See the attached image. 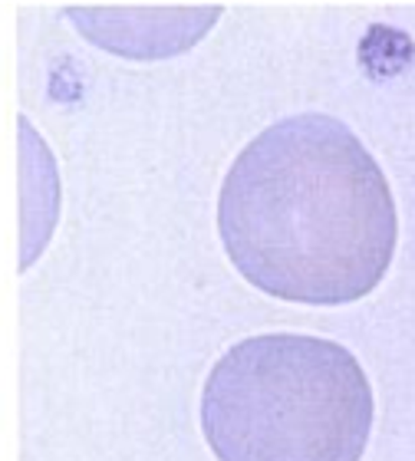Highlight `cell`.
Here are the masks:
<instances>
[{
    "label": "cell",
    "mask_w": 415,
    "mask_h": 461,
    "mask_svg": "<svg viewBox=\"0 0 415 461\" xmlns=\"http://www.w3.org/2000/svg\"><path fill=\"white\" fill-rule=\"evenodd\" d=\"M218 230L248 284L287 303L339 307L386 277L399 240L389 182L347 122L290 115L224 175Z\"/></svg>",
    "instance_id": "obj_1"
},
{
    "label": "cell",
    "mask_w": 415,
    "mask_h": 461,
    "mask_svg": "<svg viewBox=\"0 0 415 461\" xmlns=\"http://www.w3.org/2000/svg\"><path fill=\"white\" fill-rule=\"evenodd\" d=\"M202 432L218 461H359L373 432V385L347 346L264 333L214 363Z\"/></svg>",
    "instance_id": "obj_2"
},
{
    "label": "cell",
    "mask_w": 415,
    "mask_h": 461,
    "mask_svg": "<svg viewBox=\"0 0 415 461\" xmlns=\"http://www.w3.org/2000/svg\"><path fill=\"white\" fill-rule=\"evenodd\" d=\"M67 14L93 43L113 53L168 57L192 47L221 7H69Z\"/></svg>",
    "instance_id": "obj_3"
}]
</instances>
